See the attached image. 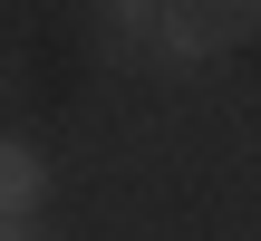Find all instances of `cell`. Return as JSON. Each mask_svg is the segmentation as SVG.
Returning <instances> with one entry per match:
<instances>
[{"instance_id":"6da1fadb","label":"cell","mask_w":261,"mask_h":241,"mask_svg":"<svg viewBox=\"0 0 261 241\" xmlns=\"http://www.w3.org/2000/svg\"><path fill=\"white\" fill-rule=\"evenodd\" d=\"M252 19H261V0H155L145 48H155L165 68H203L213 48H242Z\"/></svg>"},{"instance_id":"7a4b0ae2","label":"cell","mask_w":261,"mask_h":241,"mask_svg":"<svg viewBox=\"0 0 261 241\" xmlns=\"http://www.w3.org/2000/svg\"><path fill=\"white\" fill-rule=\"evenodd\" d=\"M39 203H48V155L0 135V213H39Z\"/></svg>"},{"instance_id":"3957f363","label":"cell","mask_w":261,"mask_h":241,"mask_svg":"<svg viewBox=\"0 0 261 241\" xmlns=\"http://www.w3.org/2000/svg\"><path fill=\"white\" fill-rule=\"evenodd\" d=\"M145 29H155V0H107V48H145Z\"/></svg>"},{"instance_id":"277c9868","label":"cell","mask_w":261,"mask_h":241,"mask_svg":"<svg viewBox=\"0 0 261 241\" xmlns=\"http://www.w3.org/2000/svg\"><path fill=\"white\" fill-rule=\"evenodd\" d=\"M0 241H39V222L29 213H0Z\"/></svg>"}]
</instances>
